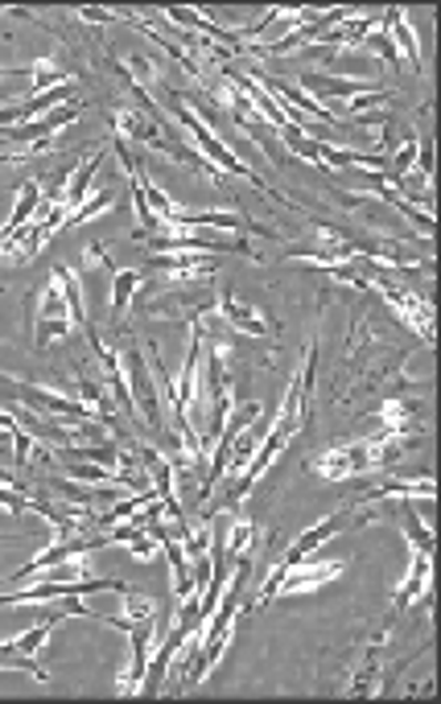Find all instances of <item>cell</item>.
<instances>
[{
  "mask_svg": "<svg viewBox=\"0 0 441 704\" xmlns=\"http://www.w3.org/2000/svg\"><path fill=\"white\" fill-rule=\"evenodd\" d=\"M120 371H124V384H129L133 408L145 417L148 429L157 432V437H165V441H174V432L165 429V417H162V388L153 384V367H148V359L136 346H124V350H120Z\"/></svg>",
  "mask_w": 441,
  "mask_h": 704,
  "instance_id": "cell-3",
  "label": "cell"
},
{
  "mask_svg": "<svg viewBox=\"0 0 441 704\" xmlns=\"http://www.w3.org/2000/svg\"><path fill=\"white\" fill-rule=\"evenodd\" d=\"M9 437H13V466L17 470H25V466H30V432L21 429V425H17L13 417H9Z\"/></svg>",
  "mask_w": 441,
  "mask_h": 704,
  "instance_id": "cell-28",
  "label": "cell"
},
{
  "mask_svg": "<svg viewBox=\"0 0 441 704\" xmlns=\"http://www.w3.org/2000/svg\"><path fill=\"white\" fill-rule=\"evenodd\" d=\"M74 326H79V322H74L71 305H66V297H62V285L50 276V285L38 293V314H33V350L42 355L45 346L54 343V338H66Z\"/></svg>",
  "mask_w": 441,
  "mask_h": 704,
  "instance_id": "cell-7",
  "label": "cell"
},
{
  "mask_svg": "<svg viewBox=\"0 0 441 704\" xmlns=\"http://www.w3.org/2000/svg\"><path fill=\"white\" fill-rule=\"evenodd\" d=\"M215 317H219V322H227L232 330L252 334V338H265V334H268V317L260 314L256 305L232 297V293H215Z\"/></svg>",
  "mask_w": 441,
  "mask_h": 704,
  "instance_id": "cell-13",
  "label": "cell"
},
{
  "mask_svg": "<svg viewBox=\"0 0 441 704\" xmlns=\"http://www.w3.org/2000/svg\"><path fill=\"white\" fill-rule=\"evenodd\" d=\"M301 86L318 95V103L339 95V100H355V95H368V91H380L376 79H342V74H322V71H309L301 74Z\"/></svg>",
  "mask_w": 441,
  "mask_h": 704,
  "instance_id": "cell-14",
  "label": "cell"
},
{
  "mask_svg": "<svg viewBox=\"0 0 441 704\" xmlns=\"http://www.w3.org/2000/svg\"><path fill=\"white\" fill-rule=\"evenodd\" d=\"M112 136H120V141H133V144H141V149H157V153H165V149H170L177 161L191 157L186 149H177V144L170 141V132L157 124L153 108H141V103H120L116 112H112Z\"/></svg>",
  "mask_w": 441,
  "mask_h": 704,
  "instance_id": "cell-5",
  "label": "cell"
},
{
  "mask_svg": "<svg viewBox=\"0 0 441 704\" xmlns=\"http://www.w3.org/2000/svg\"><path fill=\"white\" fill-rule=\"evenodd\" d=\"M404 437H392V432H380L368 437V441H347V446H335L318 453V458L309 461V470L326 482H347V478H359V475H371V470H380L388 461H400L404 458Z\"/></svg>",
  "mask_w": 441,
  "mask_h": 704,
  "instance_id": "cell-1",
  "label": "cell"
},
{
  "mask_svg": "<svg viewBox=\"0 0 441 704\" xmlns=\"http://www.w3.org/2000/svg\"><path fill=\"white\" fill-rule=\"evenodd\" d=\"M404 532H409V540H412V548H421V552H433V532H429L425 523H421V516H417V507L412 503H404Z\"/></svg>",
  "mask_w": 441,
  "mask_h": 704,
  "instance_id": "cell-26",
  "label": "cell"
},
{
  "mask_svg": "<svg viewBox=\"0 0 441 704\" xmlns=\"http://www.w3.org/2000/svg\"><path fill=\"white\" fill-rule=\"evenodd\" d=\"M380 293H383V302L397 309L400 322H409L425 343H433V305H429L425 297H417V293L392 285V280H380Z\"/></svg>",
  "mask_w": 441,
  "mask_h": 704,
  "instance_id": "cell-11",
  "label": "cell"
},
{
  "mask_svg": "<svg viewBox=\"0 0 441 704\" xmlns=\"http://www.w3.org/2000/svg\"><path fill=\"white\" fill-rule=\"evenodd\" d=\"M0 297H4V288H0Z\"/></svg>",
  "mask_w": 441,
  "mask_h": 704,
  "instance_id": "cell-31",
  "label": "cell"
},
{
  "mask_svg": "<svg viewBox=\"0 0 441 704\" xmlns=\"http://www.w3.org/2000/svg\"><path fill=\"white\" fill-rule=\"evenodd\" d=\"M0 672H30L38 684H50L45 667H38V660H33V655H17L9 643H0Z\"/></svg>",
  "mask_w": 441,
  "mask_h": 704,
  "instance_id": "cell-24",
  "label": "cell"
},
{
  "mask_svg": "<svg viewBox=\"0 0 441 704\" xmlns=\"http://www.w3.org/2000/svg\"><path fill=\"white\" fill-rule=\"evenodd\" d=\"M429 581H433V552L412 548L409 577H404V585L397 590V602H392V610H409L412 602H429Z\"/></svg>",
  "mask_w": 441,
  "mask_h": 704,
  "instance_id": "cell-15",
  "label": "cell"
},
{
  "mask_svg": "<svg viewBox=\"0 0 441 704\" xmlns=\"http://www.w3.org/2000/svg\"><path fill=\"white\" fill-rule=\"evenodd\" d=\"M62 227H66V206H62V198L45 202V211H38L17 235L0 239V256L13 259V264H30V259L45 247V239L59 235Z\"/></svg>",
  "mask_w": 441,
  "mask_h": 704,
  "instance_id": "cell-6",
  "label": "cell"
},
{
  "mask_svg": "<svg viewBox=\"0 0 441 704\" xmlns=\"http://www.w3.org/2000/svg\"><path fill=\"white\" fill-rule=\"evenodd\" d=\"M124 598V614L129 622H145V619H157V602L148 598V593H136V590H120Z\"/></svg>",
  "mask_w": 441,
  "mask_h": 704,
  "instance_id": "cell-25",
  "label": "cell"
},
{
  "mask_svg": "<svg viewBox=\"0 0 441 704\" xmlns=\"http://www.w3.org/2000/svg\"><path fill=\"white\" fill-rule=\"evenodd\" d=\"M376 429L380 432H392V437H421L425 432V404L417 400V396H404L397 391L392 400H383V408L376 412Z\"/></svg>",
  "mask_w": 441,
  "mask_h": 704,
  "instance_id": "cell-9",
  "label": "cell"
},
{
  "mask_svg": "<svg viewBox=\"0 0 441 704\" xmlns=\"http://www.w3.org/2000/svg\"><path fill=\"white\" fill-rule=\"evenodd\" d=\"M347 573V561H297L289 573H285V581H280V593H309V590H318V585H330L335 577Z\"/></svg>",
  "mask_w": 441,
  "mask_h": 704,
  "instance_id": "cell-12",
  "label": "cell"
},
{
  "mask_svg": "<svg viewBox=\"0 0 441 704\" xmlns=\"http://www.w3.org/2000/svg\"><path fill=\"white\" fill-rule=\"evenodd\" d=\"M256 417H260V404H244V408H236V412H232V420H223L219 446H215V458H211V470H206V478H203L198 499H206V494H211V490L223 482V475H227V458H232V441H236L239 432L248 429Z\"/></svg>",
  "mask_w": 441,
  "mask_h": 704,
  "instance_id": "cell-10",
  "label": "cell"
},
{
  "mask_svg": "<svg viewBox=\"0 0 441 704\" xmlns=\"http://www.w3.org/2000/svg\"><path fill=\"white\" fill-rule=\"evenodd\" d=\"M83 115V103H62L54 112H45L42 120H33V124H21V129H9L4 136L13 141L9 149V157L4 161H30V157H42V153H54V136H59L62 124H74Z\"/></svg>",
  "mask_w": 441,
  "mask_h": 704,
  "instance_id": "cell-4",
  "label": "cell"
},
{
  "mask_svg": "<svg viewBox=\"0 0 441 704\" xmlns=\"http://www.w3.org/2000/svg\"><path fill=\"white\" fill-rule=\"evenodd\" d=\"M392 100V91H368V95H355V100H347V108H351V115H359V112H371V108H383V103Z\"/></svg>",
  "mask_w": 441,
  "mask_h": 704,
  "instance_id": "cell-29",
  "label": "cell"
},
{
  "mask_svg": "<svg viewBox=\"0 0 441 704\" xmlns=\"http://www.w3.org/2000/svg\"><path fill=\"white\" fill-rule=\"evenodd\" d=\"M100 161L103 157H88L83 165H74V170L66 173V190L59 194L62 206H66V215H71V211H79V206L91 198V182H95V173H100Z\"/></svg>",
  "mask_w": 441,
  "mask_h": 704,
  "instance_id": "cell-19",
  "label": "cell"
},
{
  "mask_svg": "<svg viewBox=\"0 0 441 704\" xmlns=\"http://www.w3.org/2000/svg\"><path fill=\"white\" fill-rule=\"evenodd\" d=\"M42 581H66V585H74V581H91L88 573V552H74V557H66L62 564H54V569H45V573H38Z\"/></svg>",
  "mask_w": 441,
  "mask_h": 704,
  "instance_id": "cell-23",
  "label": "cell"
},
{
  "mask_svg": "<svg viewBox=\"0 0 441 704\" xmlns=\"http://www.w3.org/2000/svg\"><path fill=\"white\" fill-rule=\"evenodd\" d=\"M42 186L38 182H21V190H17V202H13V215H9V223H4V231H0V239H9V235H17V231L25 227L38 211H42Z\"/></svg>",
  "mask_w": 441,
  "mask_h": 704,
  "instance_id": "cell-20",
  "label": "cell"
},
{
  "mask_svg": "<svg viewBox=\"0 0 441 704\" xmlns=\"http://www.w3.org/2000/svg\"><path fill=\"white\" fill-rule=\"evenodd\" d=\"M116 202H120V190L116 186H107V190H100V194H91V198L83 202L79 211H71V215H66V227H79V223H88V218L116 211Z\"/></svg>",
  "mask_w": 441,
  "mask_h": 704,
  "instance_id": "cell-21",
  "label": "cell"
},
{
  "mask_svg": "<svg viewBox=\"0 0 441 704\" xmlns=\"http://www.w3.org/2000/svg\"><path fill=\"white\" fill-rule=\"evenodd\" d=\"M383 29H388V38H392V45H397L400 62H409L417 74L425 71V67H421V45H417V33H412V25H409V13H404V9H383Z\"/></svg>",
  "mask_w": 441,
  "mask_h": 704,
  "instance_id": "cell-16",
  "label": "cell"
},
{
  "mask_svg": "<svg viewBox=\"0 0 441 704\" xmlns=\"http://www.w3.org/2000/svg\"><path fill=\"white\" fill-rule=\"evenodd\" d=\"M148 268H112V326H124L129 302L148 285Z\"/></svg>",
  "mask_w": 441,
  "mask_h": 704,
  "instance_id": "cell-17",
  "label": "cell"
},
{
  "mask_svg": "<svg viewBox=\"0 0 441 704\" xmlns=\"http://www.w3.org/2000/svg\"><path fill=\"white\" fill-rule=\"evenodd\" d=\"M21 74H33V71H21V67H0V79H21Z\"/></svg>",
  "mask_w": 441,
  "mask_h": 704,
  "instance_id": "cell-30",
  "label": "cell"
},
{
  "mask_svg": "<svg viewBox=\"0 0 441 704\" xmlns=\"http://www.w3.org/2000/svg\"><path fill=\"white\" fill-rule=\"evenodd\" d=\"M252 540H256V523L252 519H236L232 535H227V557H248Z\"/></svg>",
  "mask_w": 441,
  "mask_h": 704,
  "instance_id": "cell-27",
  "label": "cell"
},
{
  "mask_svg": "<svg viewBox=\"0 0 441 704\" xmlns=\"http://www.w3.org/2000/svg\"><path fill=\"white\" fill-rule=\"evenodd\" d=\"M91 590H129L124 581H74V585H66V581H42V585H33V590H13V593H0V605H42V602H62V598H83V593Z\"/></svg>",
  "mask_w": 441,
  "mask_h": 704,
  "instance_id": "cell-8",
  "label": "cell"
},
{
  "mask_svg": "<svg viewBox=\"0 0 441 704\" xmlns=\"http://www.w3.org/2000/svg\"><path fill=\"white\" fill-rule=\"evenodd\" d=\"M380 499H412V503H433V478H404V482H383V487L368 490L359 503H380Z\"/></svg>",
  "mask_w": 441,
  "mask_h": 704,
  "instance_id": "cell-18",
  "label": "cell"
},
{
  "mask_svg": "<svg viewBox=\"0 0 441 704\" xmlns=\"http://www.w3.org/2000/svg\"><path fill=\"white\" fill-rule=\"evenodd\" d=\"M165 103H170V112H174L177 124H182V129H186V132L194 136V141H198V149H203V157L211 161L215 170H219V173H232V177H244V182H252L256 190H265V194H273L277 202H285V198L277 194V190H273V186L265 182V177H260V173L248 170V165H244V161L236 157V149H227V144H223L219 136H215V132H211V124H206L203 115L194 112V108H191L186 100H182V95H170ZM285 206H289V202H285Z\"/></svg>",
  "mask_w": 441,
  "mask_h": 704,
  "instance_id": "cell-2",
  "label": "cell"
},
{
  "mask_svg": "<svg viewBox=\"0 0 441 704\" xmlns=\"http://www.w3.org/2000/svg\"><path fill=\"white\" fill-rule=\"evenodd\" d=\"M33 95H45V91H54V86H66V83H79V74H66L54 67V58H38L33 62Z\"/></svg>",
  "mask_w": 441,
  "mask_h": 704,
  "instance_id": "cell-22",
  "label": "cell"
}]
</instances>
